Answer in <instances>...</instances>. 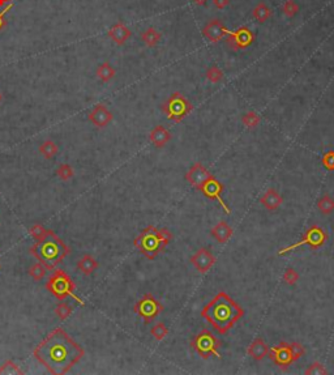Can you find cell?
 Returning a JSON list of instances; mask_svg holds the SVG:
<instances>
[{"label":"cell","instance_id":"cell-29","mask_svg":"<svg viewBox=\"0 0 334 375\" xmlns=\"http://www.w3.org/2000/svg\"><path fill=\"white\" fill-rule=\"evenodd\" d=\"M55 174H56V177L59 178V179H61V181H69V179L73 178V175H75V171H73L71 165H68V163H61V165H59V167L56 169Z\"/></svg>","mask_w":334,"mask_h":375},{"label":"cell","instance_id":"cell-4","mask_svg":"<svg viewBox=\"0 0 334 375\" xmlns=\"http://www.w3.org/2000/svg\"><path fill=\"white\" fill-rule=\"evenodd\" d=\"M172 233L166 227L157 229L153 225H149L135 238L133 244L145 258L153 260L157 255L164 251L167 244L172 241Z\"/></svg>","mask_w":334,"mask_h":375},{"label":"cell","instance_id":"cell-38","mask_svg":"<svg viewBox=\"0 0 334 375\" xmlns=\"http://www.w3.org/2000/svg\"><path fill=\"white\" fill-rule=\"evenodd\" d=\"M299 280V273L294 268H287L283 273V281L288 285H294Z\"/></svg>","mask_w":334,"mask_h":375},{"label":"cell","instance_id":"cell-41","mask_svg":"<svg viewBox=\"0 0 334 375\" xmlns=\"http://www.w3.org/2000/svg\"><path fill=\"white\" fill-rule=\"evenodd\" d=\"M213 4L218 9H223L230 4V0H213Z\"/></svg>","mask_w":334,"mask_h":375},{"label":"cell","instance_id":"cell-20","mask_svg":"<svg viewBox=\"0 0 334 375\" xmlns=\"http://www.w3.org/2000/svg\"><path fill=\"white\" fill-rule=\"evenodd\" d=\"M282 202H283V199L279 195V192H277L274 188H269L267 190V192L261 196L260 199V203L263 204L264 208L269 209V211H274V209H277L278 207L281 206Z\"/></svg>","mask_w":334,"mask_h":375},{"label":"cell","instance_id":"cell-7","mask_svg":"<svg viewBox=\"0 0 334 375\" xmlns=\"http://www.w3.org/2000/svg\"><path fill=\"white\" fill-rule=\"evenodd\" d=\"M191 347H192L193 351L197 352L200 357L204 358V360H208L210 356L221 358V341L217 337L214 336L210 331H208V329L200 331V332L191 340Z\"/></svg>","mask_w":334,"mask_h":375},{"label":"cell","instance_id":"cell-28","mask_svg":"<svg viewBox=\"0 0 334 375\" xmlns=\"http://www.w3.org/2000/svg\"><path fill=\"white\" fill-rule=\"evenodd\" d=\"M0 374L21 375V374H25V372H24V370H21V369H20V366H18L17 364H14L12 360H8V361H5L3 365H1V366H0Z\"/></svg>","mask_w":334,"mask_h":375},{"label":"cell","instance_id":"cell-42","mask_svg":"<svg viewBox=\"0 0 334 375\" xmlns=\"http://www.w3.org/2000/svg\"><path fill=\"white\" fill-rule=\"evenodd\" d=\"M193 3L197 4V5H205L208 3V0H192Z\"/></svg>","mask_w":334,"mask_h":375},{"label":"cell","instance_id":"cell-21","mask_svg":"<svg viewBox=\"0 0 334 375\" xmlns=\"http://www.w3.org/2000/svg\"><path fill=\"white\" fill-rule=\"evenodd\" d=\"M212 235H213L220 243H226V242L231 238L232 229L226 221H220V223L212 229Z\"/></svg>","mask_w":334,"mask_h":375},{"label":"cell","instance_id":"cell-19","mask_svg":"<svg viewBox=\"0 0 334 375\" xmlns=\"http://www.w3.org/2000/svg\"><path fill=\"white\" fill-rule=\"evenodd\" d=\"M149 140L157 148H162L171 140V134L164 126H156L150 132Z\"/></svg>","mask_w":334,"mask_h":375},{"label":"cell","instance_id":"cell-30","mask_svg":"<svg viewBox=\"0 0 334 375\" xmlns=\"http://www.w3.org/2000/svg\"><path fill=\"white\" fill-rule=\"evenodd\" d=\"M205 76L210 82L217 84V82L222 81V78H223V72H222V70H221L218 66H212V67H209L208 70H206Z\"/></svg>","mask_w":334,"mask_h":375},{"label":"cell","instance_id":"cell-26","mask_svg":"<svg viewBox=\"0 0 334 375\" xmlns=\"http://www.w3.org/2000/svg\"><path fill=\"white\" fill-rule=\"evenodd\" d=\"M57 150H59V148H57V146L53 140H46V142H43L42 144H41V147H39V152H41V154L46 159H50L53 158V157L56 156Z\"/></svg>","mask_w":334,"mask_h":375},{"label":"cell","instance_id":"cell-6","mask_svg":"<svg viewBox=\"0 0 334 375\" xmlns=\"http://www.w3.org/2000/svg\"><path fill=\"white\" fill-rule=\"evenodd\" d=\"M161 109L167 115L168 121L180 123L185 117H188L193 110L192 103L180 92H174L161 105Z\"/></svg>","mask_w":334,"mask_h":375},{"label":"cell","instance_id":"cell-5","mask_svg":"<svg viewBox=\"0 0 334 375\" xmlns=\"http://www.w3.org/2000/svg\"><path fill=\"white\" fill-rule=\"evenodd\" d=\"M46 289L53 294L54 297L59 300V301H63L67 297H72L76 302H78L80 304H84V301L80 300V298L76 296L73 292L76 289V285L73 283V280L69 277L65 271L63 269H55L53 272V275L50 276L49 281L46 283Z\"/></svg>","mask_w":334,"mask_h":375},{"label":"cell","instance_id":"cell-14","mask_svg":"<svg viewBox=\"0 0 334 375\" xmlns=\"http://www.w3.org/2000/svg\"><path fill=\"white\" fill-rule=\"evenodd\" d=\"M216 256L208 248H200L199 251L191 256V263L200 273H206L216 264Z\"/></svg>","mask_w":334,"mask_h":375},{"label":"cell","instance_id":"cell-40","mask_svg":"<svg viewBox=\"0 0 334 375\" xmlns=\"http://www.w3.org/2000/svg\"><path fill=\"white\" fill-rule=\"evenodd\" d=\"M12 8H13V3L8 4L7 7L4 8L3 11H0V32H1V30L5 28V25H7V21H5V14L11 11Z\"/></svg>","mask_w":334,"mask_h":375},{"label":"cell","instance_id":"cell-25","mask_svg":"<svg viewBox=\"0 0 334 375\" xmlns=\"http://www.w3.org/2000/svg\"><path fill=\"white\" fill-rule=\"evenodd\" d=\"M252 16L253 18H256V21L263 24L267 20H269L270 16H272V11H270V8L265 3H259L256 7L253 8Z\"/></svg>","mask_w":334,"mask_h":375},{"label":"cell","instance_id":"cell-37","mask_svg":"<svg viewBox=\"0 0 334 375\" xmlns=\"http://www.w3.org/2000/svg\"><path fill=\"white\" fill-rule=\"evenodd\" d=\"M304 374L307 375H319V374H328L327 372V369L324 368V365L320 364V362H313L311 366H308V369H307L306 372H304Z\"/></svg>","mask_w":334,"mask_h":375},{"label":"cell","instance_id":"cell-35","mask_svg":"<svg viewBox=\"0 0 334 375\" xmlns=\"http://www.w3.org/2000/svg\"><path fill=\"white\" fill-rule=\"evenodd\" d=\"M47 231H49V229H46V227L43 226V225H41V224H36V225H33V226L29 229V234H30L36 241L43 239V238L47 235Z\"/></svg>","mask_w":334,"mask_h":375},{"label":"cell","instance_id":"cell-13","mask_svg":"<svg viewBox=\"0 0 334 375\" xmlns=\"http://www.w3.org/2000/svg\"><path fill=\"white\" fill-rule=\"evenodd\" d=\"M210 177H212V175H210V173L208 171V169L204 166L203 163L200 162L193 163L192 166L189 167L188 171H187V174H185L187 182H188L193 188L199 190V191L201 190L204 183H205Z\"/></svg>","mask_w":334,"mask_h":375},{"label":"cell","instance_id":"cell-11","mask_svg":"<svg viewBox=\"0 0 334 375\" xmlns=\"http://www.w3.org/2000/svg\"><path fill=\"white\" fill-rule=\"evenodd\" d=\"M227 36V45L234 51L248 49L255 41V34L248 26H240L235 32L228 33Z\"/></svg>","mask_w":334,"mask_h":375},{"label":"cell","instance_id":"cell-27","mask_svg":"<svg viewBox=\"0 0 334 375\" xmlns=\"http://www.w3.org/2000/svg\"><path fill=\"white\" fill-rule=\"evenodd\" d=\"M317 209H319L323 215H331L334 211V200L331 196L325 195V196H323L321 199H319V202H317Z\"/></svg>","mask_w":334,"mask_h":375},{"label":"cell","instance_id":"cell-33","mask_svg":"<svg viewBox=\"0 0 334 375\" xmlns=\"http://www.w3.org/2000/svg\"><path fill=\"white\" fill-rule=\"evenodd\" d=\"M242 122L245 127L251 130V128H255L259 126L260 117L255 111H248V113H245L242 117Z\"/></svg>","mask_w":334,"mask_h":375},{"label":"cell","instance_id":"cell-9","mask_svg":"<svg viewBox=\"0 0 334 375\" xmlns=\"http://www.w3.org/2000/svg\"><path fill=\"white\" fill-rule=\"evenodd\" d=\"M164 304L161 303L158 300H156L153 294L146 293L133 306V311L139 315L140 318L144 319V322L148 324V323L153 322L154 319L164 311Z\"/></svg>","mask_w":334,"mask_h":375},{"label":"cell","instance_id":"cell-1","mask_svg":"<svg viewBox=\"0 0 334 375\" xmlns=\"http://www.w3.org/2000/svg\"><path fill=\"white\" fill-rule=\"evenodd\" d=\"M33 356L50 374L63 375L85 356L81 345L57 327L34 348Z\"/></svg>","mask_w":334,"mask_h":375},{"label":"cell","instance_id":"cell-34","mask_svg":"<svg viewBox=\"0 0 334 375\" xmlns=\"http://www.w3.org/2000/svg\"><path fill=\"white\" fill-rule=\"evenodd\" d=\"M150 333L153 335V337L157 341H162L168 335V328L165 326L164 323H157L156 326L150 329Z\"/></svg>","mask_w":334,"mask_h":375},{"label":"cell","instance_id":"cell-8","mask_svg":"<svg viewBox=\"0 0 334 375\" xmlns=\"http://www.w3.org/2000/svg\"><path fill=\"white\" fill-rule=\"evenodd\" d=\"M327 238H328V234L323 227H320L319 225H311V226L307 229L306 234L303 235V238L300 239V241L281 248L277 254H278V256H283V255H286L287 252L294 251L295 248L300 247V246H304V244L309 246V247L313 248V250H316V248L321 247V246L325 244Z\"/></svg>","mask_w":334,"mask_h":375},{"label":"cell","instance_id":"cell-2","mask_svg":"<svg viewBox=\"0 0 334 375\" xmlns=\"http://www.w3.org/2000/svg\"><path fill=\"white\" fill-rule=\"evenodd\" d=\"M243 315L244 310L224 292H220L201 311V316L221 335L227 333Z\"/></svg>","mask_w":334,"mask_h":375},{"label":"cell","instance_id":"cell-43","mask_svg":"<svg viewBox=\"0 0 334 375\" xmlns=\"http://www.w3.org/2000/svg\"><path fill=\"white\" fill-rule=\"evenodd\" d=\"M9 1H11V0H0V7H3L4 4L9 3Z\"/></svg>","mask_w":334,"mask_h":375},{"label":"cell","instance_id":"cell-18","mask_svg":"<svg viewBox=\"0 0 334 375\" xmlns=\"http://www.w3.org/2000/svg\"><path fill=\"white\" fill-rule=\"evenodd\" d=\"M268 353H269V348H268L267 343L261 337H257V339L253 340L251 345L247 348V354H248L249 357H252L253 360H256V361L264 360L268 356Z\"/></svg>","mask_w":334,"mask_h":375},{"label":"cell","instance_id":"cell-22","mask_svg":"<svg viewBox=\"0 0 334 375\" xmlns=\"http://www.w3.org/2000/svg\"><path fill=\"white\" fill-rule=\"evenodd\" d=\"M98 267H100V263L97 262L96 259L90 256V255H84L77 262V269L82 275H85V276L92 275Z\"/></svg>","mask_w":334,"mask_h":375},{"label":"cell","instance_id":"cell-23","mask_svg":"<svg viewBox=\"0 0 334 375\" xmlns=\"http://www.w3.org/2000/svg\"><path fill=\"white\" fill-rule=\"evenodd\" d=\"M96 74H97V77L100 78L101 81L109 82L115 77L116 71H115V68L112 67L109 62H105V63H102L100 67L97 68Z\"/></svg>","mask_w":334,"mask_h":375},{"label":"cell","instance_id":"cell-15","mask_svg":"<svg viewBox=\"0 0 334 375\" xmlns=\"http://www.w3.org/2000/svg\"><path fill=\"white\" fill-rule=\"evenodd\" d=\"M230 30H228L222 21H220L218 18H214V20H210L208 24H206L205 28L203 29V34L209 39L210 42L217 43L220 42L221 39L224 38V36H227Z\"/></svg>","mask_w":334,"mask_h":375},{"label":"cell","instance_id":"cell-36","mask_svg":"<svg viewBox=\"0 0 334 375\" xmlns=\"http://www.w3.org/2000/svg\"><path fill=\"white\" fill-rule=\"evenodd\" d=\"M298 12L299 5L294 0H287V1L283 4V13L286 14L287 17H294Z\"/></svg>","mask_w":334,"mask_h":375},{"label":"cell","instance_id":"cell-12","mask_svg":"<svg viewBox=\"0 0 334 375\" xmlns=\"http://www.w3.org/2000/svg\"><path fill=\"white\" fill-rule=\"evenodd\" d=\"M200 191L203 192L205 196L212 199V200H217L221 206H222V208H223V211L226 212V215H230V213H231L230 207L226 204V202H224L223 199L221 198V194H222V191H223V184L221 183L217 178H214L213 175H212V177H210L205 183H204V186L201 187Z\"/></svg>","mask_w":334,"mask_h":375},{"label":"cell","instance_id":"cell-39","mask_svg":"<svg viewBox=\"0 0 334 375\" xmlns=\"http://www.w3.org/2000/svg\"><path fill=\"white\" fill-rule=\"evenodd\" d=\"M321 162H323L324 167L329 171H333L334 170V150H329L321 158Z\"/></svg>","mask_w":334,"mask_h":375},{"label":"cell","instance_id":"cell-10","mask_svg":"<svg viewBox=\"0 0 334 375\" xmlns=\"http://www.w3.org/2000/svg\"><path fill=\"white\" fill-rule=\"evenodd\" d=\"M268 356L283 372L286 369H288V366H291L294 362L298 361V358L294 354V349H292L291 344L284 343V341H282L278 345L269 349Z\"/></svg>","mask_w":334,"mask_h":375},{"label":"cell","instance_id":"cell-32","mask_svg":"<svg viewBox=\"0 0 334 375\" xmlns=\"http://www.w3.org/2000/svg\"><path fill=\"white\" fill-rule=\"evenodd\" d=\"M46 271L47 268L43 266L42 263H36L29 269V276L32 277L33 280H36V281H39V280H42L43 277L46 276Z\"/></svg>","mask_w":334,"mask_h":375},{"label":"cell","instance_id":"cell-24","mask_svg":"<svg viewBox=\"0 0 334 375\" xmlns=\"http://www.w3.org/2000/svg\"><path fill=\"white\" fill-rule=\"evenodd\" d=\"M161 38H162V36H161V33L157 32V30L154 28L146 29L145 32H144L141 34L142 42L145 43V45L148 47H156L157 45L160 43Z\"/></svg>","mask_w":334,"mask_h":375},{"label":"cell","instance_id":"cell-17","mask_svg":"<svg viewBox=\"0 0 334 375\" xmlns=\"http://www.w3.org/2000/svg\"><path fill=\"white\" fill-rule=\"evenodd\" d=\"M107 34H109V37H110L116 45L121 46V45H124V43L128 41L129 37L132 36V32L123 24V22H116V24L109 30Z\"/></svg>","mask_w":334,"mask_h":375},{"label":"cell","instance_id":"cell-44","mask_svg":"<svg viewBox=\"0 0 334 375\" xmlns=\"http://www.w3.org/2000/svg\"><path fill=\"white\" fill-rule=\"evenodd\" d=\"M3 101V94H1V92H0V102Z\"/></svg>","mask_w":334,"mask_h":375},{"label":"cell","instance_id":"cell-3","mask_svg":"<svg viewBox=\"0 0 334 375\" xmlns=\"http://www.w3.org/2000/svg\"><path fill=\"white\" fill-rule=\"evenodd\" d=\"M71 252L69 247L53 230L47 231V235L41 241H36V243L30 247V254L42 263L47 269H55L65 256Z\"/></svg>","mask_w":334,"mask_h":375},{"label":"cell","instance_id":"cell-31","mask_svg":"<svg viewBox=\"0 0 334 375\" xmlns=\"http://www.w3.org/2000/svg\"><path fill=\"white\" fill-rule=\"evenodd\" d=\"M55 314L57 315V318L60 319V320H65L71 316L72 311H73V307H72V304L67 303V302H63V303H59L55 307Z\"/></svg>","mask_w":334,"mask_h":375},{"label":"cell","instance_id":"cell-16","mask_svg":"<svg viewBox=\"0 0 334 375\" xmlns=\"http://www.w3.org/2000/svg\"><path fill=\"white\" fill-rule=\"evenodd\" d=\"M89 121L93 126H96L97 128H105L107 124L110 123L112 121V113H111L110 110L107 109L106 105H103V103H98L94 109L90 111L89 114Z\"/></svg>","mask_w":334,"mask_h":375}]
</instances>
